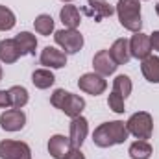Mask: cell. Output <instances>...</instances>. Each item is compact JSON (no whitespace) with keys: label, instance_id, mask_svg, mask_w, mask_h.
<instances>
[{"label":"cell","instance_id":"1","mask_svg":"<svg viewBox=\"0 0 159 159\" xmlns=\"http://www.w3.org/2000/svg\"><path fill=\"white\" fill-rule=\"evenodd\" d=\"M128 135H129V131L126 128V122H122V120L104 122L93 131V143L98 148H109L115 144H124Z\"/></svg>","mask_w":159,"mask_h":159},{"label":"cell","instance_id":"3","mask_svg":"<svg viewBox=\"0 0 159 159\" xmlns=\"http://www.w3.org/2000/svg\"><path fill=\"white\" fill-rule=\"evenodd\" d=\"M126 128H128V131H129L133 137H137L139 141H146V139H150L152 133H154V119H152V115L146 113V111H137V113H133V115L128 119Z\"/></svg>","mask_w":159,"mask_h":159},{"label":"cell","instance_id":"21","mask_svg":"<svg viewBox=\"0 0 159 159\" xmlns=\"http://www.w3.org/2000/svg\"><path fill=\"white\" fill-rule=\"evenodd\" d=\"M152 152L154 150H152V144L148 141H135L129 144V150H128L131 159H150Z\"/></svg>","mask_w":159,"mask_h":159},{"label":"cell","instance_id":"5","mask_svg":"<svg viewBox=\"0 0 159 159\" xmlns=\"http://www.w3.org/2000/svg\"><path fill=\"white\" fill-rule=\"evenodd\" d=\"M0 159H32V148L22 141H2Z\"/></svg>","mask_w":159,"mask_h":159},{"label":"cell","instance_id":"30","mask_svg":"<svg viewBox=\"0 0 159 159\" xmlns=\"http://www.w3.org/2000/svg\"><path fill=\"white\" fill-rule=\"evenodd\" d=\"M65 159H85V156L81 154V150H80V148H72V150H70V154H69Z\"/></svg>","mask_w":159,"mask_h":159},{"label":"cell","instance_id":"15","mask_svg":"<svg viewBox=\"0 0 159 159\" xmlns=\"http://www.w3.org/2000/svg\"><path fill=\"white\" fill-rule=\"evenodd\" d=\"M83 109H85V100H83L81 96H78V94H72V93L67 94V98H65V102H63V106H61V111H63L67 117H70V119L80 117Z\"/></svg>","mask_w":159,"mask_h":159},{"label":"cell","instance_id":"29","mask_svg":"<svg viewBox=\"0 0 159 159\" xmlns=\"http://www.w3.org/2000/svg\"><path fill=\"white\" fill-rule=\"evenodd\" d=\"M150 43H152V50L159 52V30H156L154 34H150Z\"/></svg>","mask_w":159,"mask_h":159},{"label":"cell","instance_id":"13","mask_svg":"<svg viewBox=\"0 0 159 159\" xmlns=\"http://www.w3.org/2000/svg\"><path fill=\"white\" fill-rule=\"evenodd\" d=\"M85 13H87L89 17H93L96 22H100L102 19L111 17V15L115 13V9H113L106 0H87Z\"/></svg>","mask_w":159,"mask_h":159},{"label":"cell","instance_id":"26","mask_svg":"<svg viewBox=\"0 0 159 159\" xmlns=\"http://www.w3.org/2000/svg\"><path fill=\"white\" fill-rule=\"evenodd\" d=\"M107 106H109V109L111 111H115V113H124L126 109H124V98L117 94V93H111L109 94V98H107Z\"/></svg>","mask_w":159,"mask_h":159},{"label":"cell","instance_id":"20","mask_svg":"<svg viewBox=\"0 0 159 159\" xmlns=\"http://www.w3.org/2000/svg\"><path fill=\"white\" fill-rule=\"evenodd\" d=\"M54 81H56V76L50 69H37L32 74V83L37 89H48L54 85Z\"/></svg>","mask_w":159,"mask_h":159},{"label":"cell","instance_id":"4","mask_svg":"<svg viewBox=\"0 0 159 159\" xmlns=\"http://www.w3.org/2000/svg\"><path fill=\"white\" fill-rule=\"evenodd\" d=\"M54 41L57 46H61L65 50V54H78L83 48V35L78 30H57L54 34Z\"/></svg>","mask_w":159,"mask_h":159},{"label":"cell","instance_id":"19","mask_svg":"<svg viewBox=\"0 0 159 159\" xmlns=\"http://www.w3.org/2000/svg\"><path fill=\"white\" fill-rule=\"evenodd\" d=\"M59 19H61V22H63L69 30H76V28L80 26V22H81L80 9L76 7V6H72V4H67V6L61 7Z\"/></svg>","mask_w":159,"mask_h":159},{"label":"cell","instance_id":"22","mask_svg":"<svg viewBox=\"0 0 159 159\" xmlns=\"http://www.w3.org/2000/svg\"><path fill=\"white\" fill-rule=\"evenodd\" d=\"M9 102L13 106V109H22L26 104H28V91L22 87V85H13L9 91Z\"/></svg>","mask_w":159,"mask_h":159},{"label":"cell","instance_id":"28","mask_svg":"<svg viewBox=\"0 0 159 159\" xmlns=\"http://www.w3.org/2000/svg\"><path fill=\"white\" fill-rule=\"evenodd\" d=\"M7 106H11V102H9V93H7V91H0V107H7Z\"/></svg>","mask_w":159,"mask_h":159},{"label":"cell","instance_id":"12","mask_svg":"<svg viewBox=\"0 0 159 159\" xmlns=\"http://www.w3.org/2000/svg\"><path fill=\"white\" fill-rule=\"evenodd\" d=\"M87 133H89V122H87V119L81 117V115L76 117V119H72L69 139H70V143H72L74 148H81L83 141L87 139Z\"/></svg>","mask_w":159,"mask_h":159},{"label":"cell","instance_id":"7","mask_svg":"<svg viewBox=\"0 0 159 159\" xmlns=\"http://www.w3.org/2000/svg\"><path fill=\"white\" fill-rule=\"evenodd\" d=\"M39 61L46 69H63L67 65V54L63 50H57L56 46H44Z\"/></svg>","mask_w":159,"mask_h":159},{"label":"cell","instance_id":"11","mask_svg":"<svg viewBox=\"0 0 159 159\" xmlns=\"http://www.w3.org/2000/svg\"><path fill=\"white\" fill-rule=\"evenodd\" d=\"M93 67H94V72H98L100 76H109V74H113L117 70L119 65L113 61L109 50H100L93 57Z\"/></svg>","mask_w":159,"mask_h":159},{"label":"cell","instance_id":"23","mask_svg":"<svg viewBox=\"0 0 159 159\" xmlns=\"http://www.w3.org/2000/svg\"><path fill=\"white\" fill-rule=\"evenodd\" d=\"M131 89H133V83H131L129 76H126V74H119L117 78L113 80V93L120 94L124 100L131 94Z\"/></svg>","mask_w":159,"mask_h":159},{"label":"cell","instance_id":"8","mask_svg":"<svg viewBox=\"0 0 159 159\" xmlns=\"http://www.w3.org/2000/svg\"><path fill=\"white\" fill-rule=\"evenodd\" d=\"M26 124V115L20 109H7L0 115V128L4 131H20Z\"/></svg>","mask_w":159,"mask_h":159},{"label":"cell","instance_id":"32","mask_svg":"<svg viewBox=\"0 0 159 159\" xmlns=\"http://www.w3.org/2000/svg\"><path fill=\"white\" fill-rule=\"evenodd\" d=\"M2 74H4V72H2V67H0V80H2Z\"/></svg>","mask_w":159,"mask_h":159},{"label":"cell","instance_id":"2","mask_svg":"<svg viewBox=\"0 0 159 159\" xmlns=\"http://www.w3.org/2000/svg\"><path fill=\"white\" fill-rule=\"evenodd\" d=\"M117 15H119L120 24L137 34L143 28V19H141V0H119L117 2Z\"/></svg>","mask_w":159,"mask_h":159},{"label":"cell","instance_id":"33","mask_svg":"<svg viewBox=\"0 0 159 159\" xmlns=\"http://www.w3.org/2000/svg\"><path fill=\"white\" fill-rule=\"evenodd\" d=\"M61 2H72V0H61Z\"/></svg>","mask_w":159,"mask_h":159},{"label":"cell","instance_id":"27","mask_svg":"<svg viewBox=\"0 0 159 159\" xmlns=\"http://www.w3.org/2000/svg\"><path fill=\"white\" fill-rule=\"evenodd\" d=\"M67 94H69V91H65V89H56V91H54V94L50 96V104H52L54 107L61 109V106H63V102H65Z\"/></svg>","mask_w":159,"mask_h":159},{"label":"cell","instance_id":"25","mask_svg":"<svg viewBox=\"0 0 159 159\" xmlns=\"http://www.w3.org/2000/svg\"><path fill=\"white\" fill-rule=\"evenodd\" d=\"M17 19H15V13L6 7V6H0V32H9L13 26H15Z\"/></svg>","mask_w":159,"mask_h":159},{"label":"cell","instance_id":"10","mask_svg":"<svg viewBox=\"0 0 159 159\" xmlns=\"http://www.w3.org/2000/svg\"><path fill=\"white\" fill-rule=\"evenodd\" d=\"M72 148L74 146H72L70 139L65 137V135H59V133L57 135H52L50 141H48V154L54 159H65L70 154Z\"/></svg>","mask_w":159,"mask_h":159},{"label":"cell","instance_id":"14","mask_svg":"<svg viewBox=\"0 0 159 159\" xmlns=\"http://www.w3.org/2000/svg\"><path fill=\"white\" fill-rule=\"evenodd\" d=\"M109 54H111V57H113V61L117 63V65H126L129 59H131V52H129V41L128 39H117L113 44H111V48H109Z\"/></svg>","mask_w":159,"mask_h":159},{"label":"cell","instance_id":"31","mask_svg":"<svg viewBox=\"0 0 159 159\" xmlns=\"http://www.w3.org/2000/svg\"><path fill=\"white\" fill-rule=\"evenodd\" d=\"M156 13H157V17H159V2H157V6H156Z\"/></svg>","mask_w":159,"mask_h":159},{"label":"cell","instance_id":"17","mask_svg":"<svg viewBox=\"0 0 159 159\" xmlns=\"http://www.w3.org/2000/svg\"><path fill=\"white\" fill-rule=\"evenodd\" d=\"M141 72L150 83H159V57L157 56H148L141 63Z\"/></svg>","mask_w":159,"mask_h":159},{"label":"cell","instance_id":"9","mask_svg":"<svg viewBox=\"0 0 159 159\" xmlns=\"http://www.w3.org/2000/svg\"><path fill=\"white\" fill-rule=\"evenodd\" d=\"M129 52H131L133 57H137V59H141V61H143L144 57H148V56L152 54L150 35L137 32V34L129 39Z\"/></svg>","mask_w":159,"mask_h":159},{"label":"cell","instance_id":"24","mask_svg":"<svg viewBox=\"0 0 159 159\" xmlns=\"http://www.w3.org/2000/svg\"><path fill=\"white\" fill-rule=\"evenodd\" d=\"M34 28L39 35H50L54 32V19L46 13H41L39 17L34 20Z\"/></svg>","mask_w":159,"mask_h":159},{"label":"cell","instance_id":"6","mask_svg":"<svg viewBox=\"0 0 159 159\" xmlns=\"http://www.w3.org/2000/svg\"><path fill=\"white\" fill-rule=\"evenodd\" d=\"M78 87H80V91H83L87 94L98 96V94H102L107 89V81L98 72H87V74H83L78 80Z\"/></svg>","mask_w":159,"mask_h":159},{"label":"cell","instance_id":"16","mask_svg":"<svg viewBox=\"0 0 159 159\" xmlns=\"http://www.w3.org/2000/svg\"><path fill=\"white\" fill-rule=\"evenodd\" d=\"M15 44H17L20 56H35L37 39H35L34 34H30V32H20L19 35H15Z\"/></svg>","mask_w":159,"mask_h":159},{"label":"cell","instance_id":"18","mask_svg":"<svg viewBox=\"0 0 159 159\" xmlns=\"http://www.w3.org/2000/svg\"><path fill=\"white\" fill-rule=\"evenodd\" d=\"M20 57V52L15 44V39H2L0 41V61L6 65L15 63Z\"/></svg>","mask_w":159,"mask_h":159}]
</instances>
